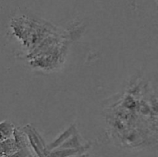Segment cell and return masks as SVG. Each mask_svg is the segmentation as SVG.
<instances>
[{"mask_svg": "<svg viewBox=\"0 0 158 157\" xmlns=\"http://www.w3.org/2000/svg\"><path fill=\"white\" fill-rule=\"evenodd\" d=\"M11 27L15 37L31 52L43 40L60 29L50 23L29 16H21L12 19Z\"/></svg>", "mask_w": 158, "mask_h": 157, "instance_id": "cell-1", "label": "cell"}, {"mask_svg": "<svg viewBox=\"0 0 158 157\" xmlns=\"http://www.w3.org/2000/svg\"><path fill=\"white\" fill-rule=\"evenodd\" d=\"M22 130L27 136L29 146L35 151L37 156L46 157L49 152L47 149V146L40 134L35 130V128L31 125H26L22 129Z\"/></svg>", "mask_w": 158, "mask_h": 157, "instance_id": "cell-2", "label": "cell"}, {"mask_svg": "<svg viewBox=\"0 0 158 157\" xmlns=\"http://www.w3.org/2000/svg\"><path fill=\"white\" fill-rule=\"evenodd\" d=\"M87 149H57L48 152L46 157H73L78 155H83Z\"/></svg>", "mask_w": 158, "mask_h": 157, "instance_id": "cell-3", "label": "cell"}, {"mask_svg": "<svg viewBox=\"0 0 158 157\" xmlns=\"http://www.w3.org/2000/svg\"><path fill=\"white\" fill-rule=\"evenodd\" d=\"M77 131V128H76L75 125H72V126H69V127L68 128L66 131H64V132H63V133H62L61 135H60V136L55 140V141L52 142V143H50L49 145H48L47 146L48 151L52 150V149H56V148H58L60 145L63 144L66 139H69L73 134L75 133Z\"/></svg>", "mask_w": 158, "mask_h": 157, "instance_id": "cell-4", "label": "cell"}, {"mask_svg": "<svg viewBox=\"0 0 158 157\" xmlns=\"http://www.w3.org/2000/svg\"><path fill=\"white\" fill-rule=\"evenodd\" d=\"M30 155H32L30 152V149H19V150H17L16 152L11 154V155H8L7 157H28V156H30Z\"/></svg>", "mask_w": 158, "mask_h": 157, "instance_id": "cell-5", "label": "cell"}, {"mask_svg": "<svg viewBox=\"0 0 158 157\" xmlns=\"http://www.w3.org/2000/svg\"><path fill=\"white\" fill-rule=\"evenodd\" d=\"M1 140H4V138H3L1 132H0V141H1Z\"/></svg>", "mask_w": 158, "mask_h": 157, "instance_id": "cell-6", "label": "cell"}, {"mask_svg": "<svg viewBox=\"0 0 158 157\" xmlns=\"http://www.w3.org/2000/svg\"><path fill=\"white\" fill-rule=\"evenodd\" d=\"M73 157H86V155H83H83H80L79 156H78V155H77V156H73Z\"/></svg>", "mask_w": 158, "mask_h": 157, "instance_id": "cell-7", "label": "cell"}, {"mask_svg": "<svg viewBox=\"0 0 158 157\" xmlns=\"http://www.w3.org/2000/svg\"><path fill=\"white\" fill-rule=\"evenodd\" d=\"M28 157H33V156H32V155H30V156H28Z\"/></svg>", "mask_w": 158, "mask_h": 157, "instance_id": "cell-8", "label": "cell"}]
</instances>
